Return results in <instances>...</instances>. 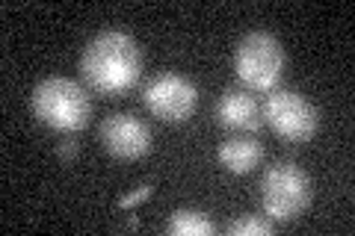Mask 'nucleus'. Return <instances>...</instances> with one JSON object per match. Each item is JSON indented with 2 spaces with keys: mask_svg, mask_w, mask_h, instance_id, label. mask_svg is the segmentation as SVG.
Instances as JSON below:
<instances>
[{
  "mask_svg": "<svg viewBox=\"0 0 355 236\" xmlns=\"http://www.w3.org/2000/svg\"><path fill=\"white\" fill-rule=\"evenodd\" d=\"M80 74L89 89L101 95H125L139 83L142 74V53L139 44L128 33L110 30L98 33L83 48L80 56Z\"/></svg>",
  "mask_w": 355,
  "mask_h": 236,
  "instance_id": "1",
  "label": "nucleus"
},
{
  "mask_svg": "<svg viewBox=\"0 0 355 236\" xmlns=\"http://www.w3.org/2000/svg\"><path fill=\"white\" fill-rule=\"evenodd\" d=\"M30 109L44 127L60 130V133H77L89 125V95L80 83L69 77H48L33 89Z\"/></svg>",
  "mask_w": 355,
  "mask_h": 236,
  "instance_id": "2",
  "label": "nucleus"
},
{
  "mask_svg": "<svg viewBox=\"0 0 355 236\" xmlns=\"http://www.w3.org/2000/svg\"><path fill=\"white\" fill-rule=\"evenodd\" d=\"M234 71L252 92H272L284 71V48L272 33H249L234 48Z\"/></svg>",
  "mask_w": 355,
  "mask_h": 236,
  "instance_id": "3",
  "label": "nucleus"
},
{
  "mask_svg": "<svg viewBox=\"0 0 355 236\" xmlns=\"http://www.w3.org/2000/svg\"><path fill=\"white\" fill-rule=\"evenodd\" d=\"M311 201L308 174L296 163H275L263 172L261 204L272 221H293L305 212Z\"/></svg>",
  "mask_w": 355,
  "mask_h": 236,
  "instance_id": "4",
  "label": "nucleus"
},
{
  "mask_svg": "<svg viewBox=\"0 0 355 236\" xmlns=\"http://www.w3.org/2000/svg\"><path fill=\"white\" fill-rule=\"evenodd\" d=\"M263 118L282 139L291 142H308L320 130V112L293 89H272L263 104Z\"/></svg>",
  "mask_w": 355,
  "mask_h": 236,
  "instance_id": "5",
  "label": "nucleus"
},
{
  "mask_svg": "<svg viewBox=\"0 0 355 236\" xmlns=\"http://www.w3.org/2000/svg\"><path fill=\"white\" fill-rule=\"evenodd\" d=\"M142 100H146V107L154 118L166 121V125H181L198 107V89L181 74L163 71L151 83H146Z\"/></svg>",
  "mask_w": 355,
  "mask_h": 236,
  "instance_id": "6",
  "label": "nucleus"
},
{
  "mask_svg": "<svg viewBox=\"0 0 355 236\" xmlns=\"http://www.w3.org/2000/svg\"><path fill=\"white\" fill-rule=\"evenodd\" d=\"M101 145L116 160H139L151 151V130L133 112H113L101 125Z\"/></svg>",
  "mask_w": 355,
  "mask_h": 236,
  "instance_id": "7",
  "label": "nucleus"
},
{
  "mask_svg": "<svg viewBox=\"0 0 355 236\" xmlns=\"http://www.w3.org/2000/svg\"><path fill=\"white\" fill-rule=\"evenodd\" d=\"M214 116L222 127L228 130H240V133H254L261 130V107L249 92L243 89H225L216 98V109Z\"/></svg>",
  "mask_w": 355,
  "mask_h": 236,
  "instance_id": "8",
  "label": "nucleus"
},
{
  "mask_svg": "<svg viewBox=\"0 0 355 236\" xmlns=\"http://www.w3.org/2000/svg\"><path fill=\"white\" fill-rule=\"evenodd\" d=\"M261 156H263L261 142H254L249 136H231L219 145V163L231 174H249L261 163Z\"/></svg>",
  "mask_w": 355,
  "mask_h": 236,
  "instance_id": "9",
  "label": "nucleus"
},
{
  "mask_svg": "<svg viewBox=\"0 0 355 236\" xmlns=\"http://www.w3.org/2000/svg\"><path fill=\"white\" fill-rule=\"evenodd\" d=\"M166 230L172 236H214L216 233V224L210 221L205 212H196V210H175L169 216V224Z\"/></svg>",
  "mask_w": 355,
  "mask_h": 236,
  "instance_id": "10",
  "label": "nucleus"
},
{
  "mask_svg": "<svg viewBox=\"0 0 355 236\" xmlns=\"http://www.w3.org/2000/svg\"><path fill=\"white\" fill-rule=\"evenodd\" d=\"M272 230H275L272 221H263L254 216H243L228 224V236H270Z\"/></svg>",
  "mask_w": 355,
  "mask_h": 236,
  "instance_id": "11",
  "label": "nucleus"
},
{
  "mask_svg": "<svg viewBox=\"0 0 355 236\" xmlns=\"http://www.w3.org/2000/svg\"><path fill=\"white\" fill-rule=\"evenodd\" d=\"M151 192H154V186H151V183H142L139 189H133V192H128V195L119 198V210H130V207L142 204V201H146Z\"/></svg>",
  "mask_w": 355,
  "mask_h": 236,
  "instance_id": "12",
  "label": "nucleus"
},
{
  "mask_svg": "<svg viewBox=\"0 0 355 236\" xmlns=\"http://www.w3.org/2000/svg\"><path fill=\"white\" fill-rule=\"evenodd\" d=\"M57 156H60V160L62 163H69V160H74V156H77V142H60V148H57Z\"/></svg>",
  "mask_w": 355,
  "mask_h": 236,
  "instance_id": "13",
  "label": "nucleus"
}]
</instances>
